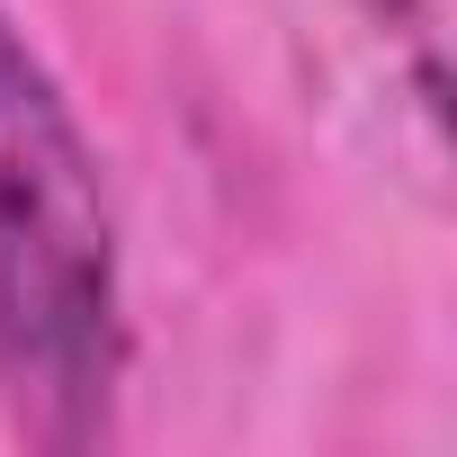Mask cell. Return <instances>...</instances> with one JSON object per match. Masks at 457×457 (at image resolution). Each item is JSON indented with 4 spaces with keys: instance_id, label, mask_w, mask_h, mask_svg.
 I'll use <instances>...</instances> for the list:
<instances>
[{
    "instance_id": "cell-1",
    "label": "cell",
    "mask_w": 457,
    "mask_h": 457,
    "mask_svg": "<svg viewBox=\"0 0 457 457\" xmlns=\"http://www.w3.org/2000/svg\"><path fill=\"white\" fill-rule=\"evenodd\" d=\"M126 386V261L99 144L54 63L0 10V412L28 448L81 457Z\"/></svg>"
},
{
    "instance_id": "cell-2",
    "label": "cell",
    "mask_w": 457,
    "mask_h": 457,
    "mask_svg": "<svg viewBox=\"0 0 457 457\" xmlns=\"http://www.w3.org/2000/svg\"><path fill=\"white\" fill-rule=\"evenodd\" d=\"M359 10L386 19V28H403V37H421V46L439 37V0H359Z\"/></svg>"
}]
</instances>
